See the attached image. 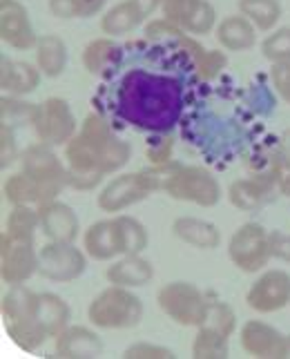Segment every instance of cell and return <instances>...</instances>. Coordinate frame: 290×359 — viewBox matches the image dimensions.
I'll return each mask as SVG.
<instances>
[{
    "instance_id": "obj_1",
    "label": "cell",
    "mask_w": 290,
    "mask_h": 359,
    "mask_svg": "<svg viewBox=\"0 0 290 359\" xmlns=\"http://www.w3.org/2000/svg\"><path fill=\"white\" fill-rule=\"evenodd\" d=\"M204 83L192 56L172 41H130L119 47L98 79L96 112L112 126L145 134H172Z\"/></svg>"
},
{
    "instance_id": "obj_2",
    "label": "cell",
    "mask_w": 290,
    "mask_h": 359,
    "mask_svg": "<svg viewBox=\"0 0 290 359\" xmlns=\"http://www.w3.org/2000/svg\"><path fill=\"white\" fill-rule=\"evenodd\" d=\"M62 158L70 172V188L92 192L105 177L119 175L130 163L132 145L117 134L112 121L100 112H90L72 141L62 147Z\"/></svg>"
},
{
    "instance_id": "obj_3",
    "label": "cell",
    "mask_w": 290,
    "mask_h": 359,
    "mask_svg": "<svg viewBox=\"0 0 290 359\" xmlns=\"http://www.w3.org/2000/svg\"><path fill=\"white\" fill-rule=\"evenodd\" d=\"M0 313H3L5 332L20 351L36 353L52 339L39 317V292L29 290L25 283L9 286Z\"/></svg>"
},
{
    "instance_id": "obj_4",
    "label": "cell",
    "mask_w": 290,
    "mask_h": 359,
    "mask_svg": "<svg viewBox=\"0 0 290 359\" xmlns=\"http://www.w3.org/2000/svg\"><path fill=\"white\" fill-rule=\"evenodd\" d=\"M143 302L132 288L110 283L87 306V319L98 330H130L143 319Z\"/></svg>"
},
{
    "instance_id": "obj_5",
    "label": "cell",
    "mask_w": 290,
    "mask_h": 359,
    "mask_svg": "<svg viewBox=\"0 0 290 359\" xmlns=\"http://www.w3.org/2000/svg\"><path fill=\"white\" fill-rule=\"evenodd\" d=\"M143 34H145V39H152V41H172L176 45H181L185 52L192 56L195 67H197L199 76H201V81H204V83H210L217 76H221V72L225 69V65H228L225 49L221 52V49H208V47H204L197 41V36L183 32L181 27H176L174 22L166 20L163 16L147 20Z\"/></svg>"
},
{
    "instance_id": "obj_6",
    "label": "cell",
    "mask_w": 290,
    "mask_h": 359,
    "mask_svg": "<svg viewBox=\"0 0 290 359\" xmlns=\"http://www.w3.org/2000/svg\"><path fill=\"white\" fill-rule=\"evenodd\" d=\"M157 304L161 313L176 326L199 328L206 321L210 297L192 281H170L163 283L157 292Z\"/></svg>"
},
{
    "instance_id": "obj_7",
    "label": "cell",
    "mask_w": 290,
    "mask_h": 359,
    "mask_svg": "<svg viewBox=\"0 0 290 359\" xmlns=\"http://www.w3.org/2000/svg\"><path fill=\"white\" fill-rule=\"evenodd\" d=\"M20 172L32 177L49 194V199H58L62 190L70 188V172L65 158L56 154V147L36 141L27 145L18 156Z\"/></svg>"
},
{
    "instance_id": "obj_8",
    "label": "cell",
    "mask_w": 290,
    "mask_h": 359,
    "mask_svg": "<svg viewBox=\"0 0 290 359\" xmlns=\"http://www.w3.org/2000/svg\"><path fill=\"white\" fill-rule=\"evenodd\" d=\"M225 250H228V259L237 270L246 272V275H259L272 259L270 230H266L257 221H246L230 234Z\"/></svg>"
},
{
    "instance_id": "obj_9",
    "label": "cell",
    "mask_w": 290,
    "mask_h": 359,
    "mask_svg": "<svg viewBox=\"0 0 290 359\" xmlns=\"http://www.w3.org/2000/svg\"><path fill=\"white\" fill-rule=\"evenodd\" d=\"M166 194L174 201L192 203L199 208H214L223 196L219 179L204 165L181 163L172 175Z\"/></svg>"
},
{
    "instance_id": "obj_10",
    "label": "cell",
    "mask_w": 290,
    "mask_h": 359,
    "mask_svg": "<svg viewBox=\"0 0 290 359\" xmlns=\"http://www.w3.org/2000/svg\"><path fill=\"white\" fill-rule=\"evenodd\" d=\"M34 275H39V248L34 243V237L3 230L0 234V279L7 286H18V283H27Z\"/></svg>"
},
{
    "instance_id": "obj_11",
    "label": "cell",
    "mask_w": 290,
    "mask_h": 359,
    "mask_svg": "<svg viewBox=\"0 0 290 359\" xmlns=\"http://www.w3.org/2000/svg\"><path fill=\"white\" fill-rule=\"evenodd\" d=\"M32 130L36 141L52 147H65L72 141V136L79 132V123L65 98L49 96L36 105Z\"/></svg>"
},
{
    "instance_id": "obj_12",
    "label": "cell",
    "mask_w": 290,
    "mask_h": 359,
    "mask_svg": "<svg viewBox=\"0 0 290 359\" xmlns=\"http://www.w3.org/2000/svg\"><path fill=\"white\" fill-rule=\"evenodd\" d=\"M150 194H154L143 170L138 172H119L112 177L96 194V205L105 215H121L145 201Z\"/></svg>"
},
{
    "instance_id": "obj_13",
    "label": "cell",
    "mask_w": 290,
    "mask_h": 359,
    "mask_svg": "<svg viewBox=\"0 0 290 359\" xmlns=\"http://www.w3.org/2000/svg\"><path fill=\"white\" fill-rule=\"evenodd\" d=\"M284 175L286 172L282 170H261L250 177L235 179L228 185L225 196H228L230 205L242 210V212H257V210L272 203L277 194H282L279 185Z\"/></svg>"
},
{
    "instance_id": "obj_14",
    "label": "cell",
    "mask_w": 290,
    "mask_h": 359,
    "mask_svg": "<svg viewBox=\"0 0 290 359\" xmlns=\"http://www.w3.org/2000/svg\"><path fill=\"white\" fill-rule=\"evenodd\" d=\"M87 252L77 243L47 241L39 248V275L47 281L72 283L85 275Z\"/></svg>"
},
{
    "instance_id": "obj_15",
    "label": "cell",
    "mask_w": 290,
    "mask_h": 359,
    "mask_svg": "<svg viewBox=\"0 0 290 359\" xmlns=\"http://www.w3.org/2000/svg\"><path fill=\"white\" fill-rule=\"evenodd\" d=\"M246 304L257 315H275L290 306V272L282 268L261 270L250 283Z\"/></svg>"
},
{
    "instance_id": "obj_16",
    "label": "cell",
    "mask_w": 290,
    "mask_h": 359,
    "mask_svg": "<svg viewBox=\"0 0 290 359\" xmlns=\"http://www.w3.org/2000/svg\"><path fill=\"white\" fill-rule=\"evenodd\" d=\"M239 344L246 355L255 359H288L290 335L263 319H248L239 330Z\"/></svg>"
},
{
    "instance_id": "obj_17",
    "label": "cell",
    "mask_w": 290,
    "mask_h": 359,
    "mask_svg": "<svg viewBox=\"0 0 290 359\" xmlns=\"http://www.w3.org/2000/svg\"><path fill=\"white\" fill-rule=\"evenodd\" d=\"M161 16L192 36L212 34L217 27V9L210 0H163Z\"/></svg>"
},
{
    "instance_id": "obj_18",
    "label": "cell",
    "mask_w": 290,
    "mask_h": 359,
    "mask_svg": "<svg viewBox=\"0 0 290 359\" xmlns=\"http://www.w3.org/2000/svg\"><path fill=\"white\" fill-rule=\"evenodd\" d=\"M39 39L27 7L20 0H0V41L16 52H29Z\"/></svg>"
},
{
    "instance_id": "obj_19",
    "label": "cell",
    "mask_w": 290,
    "mask_h": 359,
    "mask_svg": "<svg viewBox=\"0 0 290 359\" xmlns=\"http://www.w3.org/2000/svg\"><path fill=\"white\" fill-rule=\"evenodd\" d=\"M41 217V232L47 241H60V243H77L81 237V221L74 208L62 203L60 199L47 201L39 205Z\"/></svg>"
},
{
    "instance_id": "obj_20",
    "label": "cell",
    "mask_w": 290,
    "mask_h": 359,
    "mask_svg": "<svg viewBox=\"0 0 290 359\" xmlns=\"http://www.w3.org/2000/svg\"><path fill=\"white\" fill-rule=\"evenodd\" d=\"M98 330V328H96ZM87 326L70 324L60 335L54 339V353L62 359H94L105 351L103 339L98 332Z\"/></svg>"
},
{
    "instance_id": "obj_21",
    "label": "cell",
    "mask_w": 290,
    "mask_h": 359,
    "mask_svg": "<svg viewBox=\"0 0 290 359\" xmlns=\"http://www.w3.org/2000/svg\"><path fill=\"white\" fill-rule=\"evenodd\" d=\"M43 81V72L36 63H25V60H14L7 54L0 58V88L3 94L9 96H29L39 90Z\"/></svg>"
},
{
    "instance_id": "obj_22",
    "label": "cell",
    "mask_w": 290,
    "mask_h": 359,
    "mask_svg": "<svg viewBox=\"0 0 290 359\" xmlns=\"http://www.w3.org/2000/svg\"><path fill=\"white\" fill-rule=\"evenodd\" d=\"M107 283L123 288H143L154 279V266L143 255H123L117 257L105 270Z\"/></svg>"
},
{
    "instance_id": "obj_23",
    "label": "cell",
    "mask_w": 290,
    "mask_h": 359,
    "mask_svg": "<svg viewBox=\"0 0 290 359\" xmlns=\"http://www.w3.org/2000/svg\"><path fill=\"white\" fill-rule=\"evenodd\" d=\"M83 250L94 262H114L121 257L119 248V234H117V221L114 217L100 219L83 232Z\"/></svg>"
},
{
    "instance_id": "obj_24",
    "label": "cell",
    "mask_w": 290,
    "mask_h": 359,
    "mask_svg": "<svg viewBox=\"0 0 290 359\" xmlns=\"http://www.w3.org/2000/svg\"><path fill=\"white\" fill-rule=\"evenodd\" d=\"M257 27L252 25L242 11L225 16L214 27V39L225 52H250L257 45Z\"/></svg>"
},
{
    "instance_id": "obj_25",
    "label": "cell",
    "mask_w": 290,
    "mask_h": 359,
    "mask_svg": "<svg viewBox=\"0 0 290 359\" xmlns=\"http://www.w3.org/2000/svg\"><path fill=\"white\" fill-rule=\"evenodd\" d=\"M172 234L197 250H217L221 245V230L212 221L199 217H176L172 221Z\"/></svg>"
},
{
    "instance_id": "obj_26",
    "label": "cell",
    "mask_w": 290,
    "mask_h": 359,
    "mask_svg": "<svg viewBox=\"0 0 290 359\" xmlns=\"http://www.w3.org/2000/svg\"><path fill=\"white\" fill-rule=\"evenodd\" d=\"M145 20L143 11L138 9L136 0H121L114 7L105 9L100 14V32L112 39H119V36H128L136 27H141Z\"/></svg>"
},
{
    "instance_id": "obj_27",
    "label": "cell",
    "mask_w": 290,
    "mask_h": 359,
    "mask_svg": "<svg viewBox=\"0 0 290 359\" xmlns=\"http://www.w3.org/2000/svg\"><path fill=\"white\" fill-rule=\"evenodd\" d=\"M36 54V65L43 72L45 79H60L67 69V60H70V52H67V43L56 34H45L39 39L34 47Z\"/></svg>"
},
{
    "instance_id": "obj_28",
    "label": "cell",
    "mask_w": 290,
    "mask_h": 359,
    "mask_svg": "<svg viewBox=\"0 0 290 359\" xmlns=\"http://www.w3.org/2000/svg\"><path fill=\"white\" fill-rule=\"evenodd\" d=\"M3 196L9 205H34L39 208L47 201H54L49 199V194L36 183L32 177H27L25 172H14L9 175L3 183Z\"/></svg>"
},
{
    "instance_id": "obj_29",
    "label": "cell",
    "mask_w": 290,
    "mask_h": 359,
    "mask_svg": "<svg viewBox=\"0 0 290 359\" xmlns=\"http://www.w3.org/2000/svg\"><path fill=\"white\" fill-rule=\"evenodd\" d=\"M230 337L217 326L201 324L192 339V357L195 359H225L230 355Z\"/></svg>"
},
{
    "instance_id": "obj_30",
    "label": "cell",
    "mask_w": 290,
    "mask_h": 359,
    "mask_svg": "<svg viewBox=\"0 0 290 359\" xmlns=\"http://www.w3.org/2000/svg\"><path fill=\"white\" fill-rule=\"evenodd\" d=\"M39 317L43 321V326L47 328L49 337L56 339L70 326L72 308L56 292H39Z\"/></svg>"
},
{
    "instance_id": "obj_31",
    "label": "cell",
    "mask_w": 290,
    "mask_h": 359,
    "mask_svg": "<svg viewBox=\"0 0 290 359\" xmlns=\"http://www.w3.org/2000/svg\"><path fill=\"white\" fill-rule=\"evenodd\" d=\"M119 47L121 45L117 43V39H112V36H100V39L90 41L83 47V54H81V63L85 72L94 79H100L105 74V69L112 65Z\"/></svg>"
},
{
    "instance_id": "obj_32",
    "label": "cell",
    "mask_w": 290,
    "mask_h": 359,
    "mask_svg": "<svg viewBox=\"0 0 290 359\" xmlns=\"http://www.w3.org/2000/svg\"><path fill=\"white\" fill-rule=\"evenodd\" d=\"M237 7L261 34L279 27V20L284 16L282 0H239Z\"/></svg>"
},
{
    "instance_id": "obj_33",
    "label": "cell",
    "mask_w": 290,
    "mask_h": 359,
    "mask_svg": "<svg viewBox=\"0 0 290 359\" xmlns=\"http://www.w3.org/2000/svg\"><path fill=\"white\" fill-rule=\"evenodd\" d=\"M112 217H114V221H117L121 257L123 255H143L147 243H150L145 226L136 217H130V215H125V212L112 215Z\"/></svg>"
},
{
    "instance_id": "obj_34",
    "label": "cell",
    "mask_w": 290,
    "mask_h": 359,
    "mask_svg": "<svg viewBox=\"0 0 290 359\" xmlns=\"http://www.w3.org/2000/svg\"><path fill=\"white\" fill-rule=\"evenodd\" d=\"M107 0H47L49 14L58 20H87L105 11Z\"/></svg>"
},
{
    "instance_id": "obj_35",
    "label": "cell",
    "mask_w": 290,
    "mask_h": 359,
    "mask_svg": "<svg viewBox=\"0 0 290 359\" xmlns=\"http://www.w3.org/2000/svg\"><path fill=\"white\" fill-rule=\"evenodd\" d=\"M36 105L25 101V96H9L3 94L0 98V123H7L11 128H32L36 116Z\"/></svg>"
},
{
    "instance_id": "obj_36",
    "label": "cell",
    "mask_w": 290,
    "mask_h": 359,
    "mask_svg": "<svg viewBox=\"0 0 290 359\" xmlns=\"http://www.w3.org/2000/svg\"><path fill=\"white\" fill-rule=\"evenodd\" d=\"M261 56L270 65L290 63V27H275L266 34V39L259 43Z\"/></svg>"
},
{
    "instance_id": "obj_37",
    "label": "cell",
    "mask_w": 290,
    "mask_h": 359,
    "mask_svg": "<svg viewBox=\"0 0 290 359\" xmlns=\"http://www.w3.org/2000/svg\"><path fill=\"white\" fill-rule=\"evenodd\" d=\"M123 359H172L174 351L152 341H134L121 355Z\"/></svg>"
},
{
    "instance_id": "obj_38",
    "label": "cell",
    "mask_w": 290,
    "mask_h": 359,
    "mask_svg": "<svg viewBox=\"0 0 290 359\" xmlns=\"http://www.w3.org/2000/svg\"><path fill=\"white\" fill-rule=\"evenodd\" d=\"M20 152L16 147V128L0 123V168L7 170L18 161Z\"/></svg>"
},
{
    "instance_id": "obj_39",
    "label": "cell",
    "mask_w": 290,
    "mask_h": 359,
    "mask_svg": "<svg viewBox=\"0 0 290 359\" xmlns=\"http://www.w3.org/2000/svg\"><path fill=\"white\" fill-rule=\"evenodd\" d=\"M172 152H174V136L172 134H157V141H152V145L147 147V161L152 165L157 163H168L172 161Z\"/></svg>"
},
{
    "instance_id": "obj_40",
    "label": "cell",
    "mask_w": 290,
    "mask_h": 359,
    "mask_svg": "<svg viewBox=\"0 0 290 359\" xmlns=\"http://www.w3.org/2000/svg\"><path fill=\"white\" fill-rule=\"evenodd\" d=\"M270 83L277 96H279L286 105H290V63L270 65Z\"/></svg>"
},
{
    "instance_id": "obj_41",
    "label": "cell",
    "mask_w": 290,
    "mask_h": 359,
    "mask_svg": "<svg viewBox=\"0 0 290 359\" xmlns=\"http://www.w3.org/2000/svg\"><path fill=\"white\" fill-rule=\"evenodd\" d=\"M270 248H272V259L290 264V234L288 232L270 230Z\"/></svg>"
},
{
    "instance_id": "obj_42",
    "label": "cell",
    "mask_w": 290,
    "mask_h": 359,
    "mask_svg": "<svg viewBox=\"0 0 290 359\" xmlns=\"http://www.w3.org/2000/svg\"><path fill=\"white\" fill-rule=\"evenodd\" d=\"M275 158H277V163L282 165L284 172H290V128L284 130L279 134V139H277Z\"/></svg>"
},
{
    "instance_id": "obj_43",
    "label": "cell",
    "mask_w": 290,
    "mask_h": 359,
    "mask_svg": "<svg viewBox=\"0 0 290 359\" xmlns=\"http://www.w3.org/2000/svg\"><path fill=\"white\" fill-rule=\"evenodd\" d=\"M136 5H138V9L143 11L145 20H150V18L157 14V11H161L163 0H136Z\"/></svg>"
},
{
    "instance_id": "obj_44",
    "label": "cell",
    "mask_w": 290,
    "mask_h": 359,
    "mask_svg": "<svg viewBox=\"0 0 290 359\" xmlns=\"http://www.w3.org/2000/svg\"><path fill=\"white\" fill-rule=\"evenodd\" d=\"M279 190H282V196H286V199L290 201V172H286V175L282 177V185H279Z\"/></svg>"
}]
</instances>
